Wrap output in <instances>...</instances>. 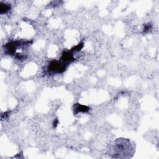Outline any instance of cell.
<instances>
[{"label":"cell","instance_id":"1","mask_svg":"<svg viewBox=\"0 0 159 159\" xmlns=\"http://www.w3.org/2000/svg\"><path fill=\"white\" fill-rule=\"evenodd\" d=\"M114 151L116 152V155H123L128 154L130 153L131 144L130 141L126 139H119L116 141Z\"/></svg>","mask_w":159,"mask_h":159},{"label":"cell","instance_id":"2","mask_svg":"<svg viewBox=\"0 0 159 159\" xmlns=\"http://www.w3.org/2000/svg\"><path fill=\"white\" fill-rule=\"evenodd\" d=\"M49 70L55 73H62L65 70V66L62 62H52L49 66Z\"/></svg>","mask_w":159,"mask_h":159},{"label":"cell","instance_id":"3","mask_svg":"<svg viewBox=\"0 0 159 159\" xmlns=\"http://www.w3.org/2000/svg\"><path fill=\"white\" fill-rule=\"evenodd\" d=\"M89 108L87 107H85V106H81V105H80V104H77V107L75 108V110H77L78 111L77 112V113H79V112H87L89 110Z\"/></svg>","mask_w":159,"mask_h":159},{"label":"cell","instance_id":"4","mask_svg":"<svg viewBox=\"0 0 159 159\" xmlns=\"http://www.w3.org/2000/svg\"><path fill=\"white\" fill-rule=\"evenodd\" d=\"M9 9H10V6L9 5H4V4L1 5V13H2V14L6 13L8 10H9Z\"/></svg>","mask_w":159,"mask_h":159}]
</instances>
